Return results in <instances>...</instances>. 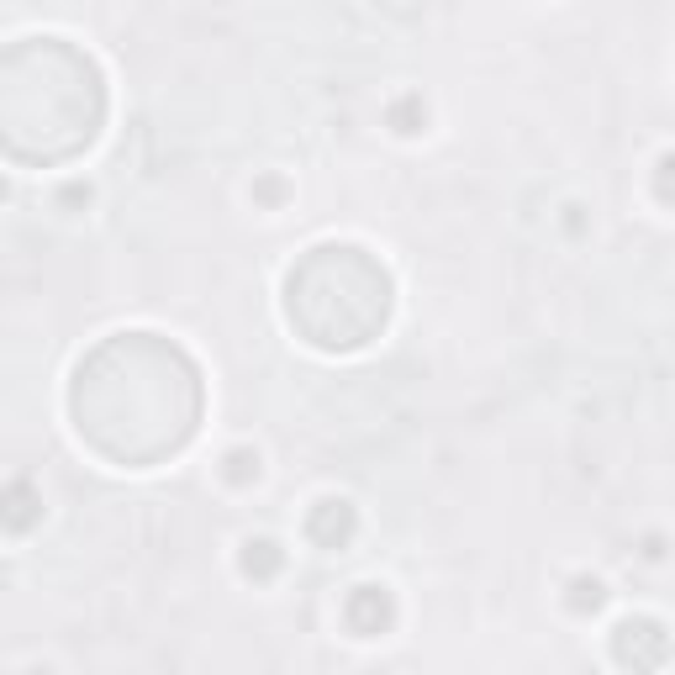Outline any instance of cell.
Segmentation results:
<instances>
[{
    "instance_id": "obj_1",
    "label": "cell",
    "mask_w": 675,
    "mask_h": 675,
    "mask_svg": "<svg viewBox=\"0 0 675 675\" xmlns=\"http://www.w3.org/2000/svg\"><path fill=\"white\" fill-rule=\"evenodd\" d=\"M259 475H264V454L253 449V443H237V449H227L222 480H232V486H249V480H259Z\"/></svg>"
},
{
    "instance_id": "obj_2",
    "label": "cell",
    "mask_w": 675,
    "mask_h": 675,
    "mask_svg": "<svg viewBox=\"0 0 675 675\" xmlns=\"http://www.w3.org/2000/svg\"><path fill=\"white\" fill-rule=\"evenodd\" d=\"M0 201H11V179L0 175Z\"/></svg>"
}]
</instances>
